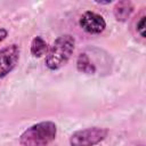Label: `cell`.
Listing matches in <instances>:
<instances>
[{"instance_id": "obj_1", "label": "cell", "mask_w": 146, "mask_h": 146, "mask_svg": "<svg viewBox=\"0 0 146 146\" xmlns=\"http://www.w3.org/2000/svg\"><path fill=\"white\" fill-rule=\"evenodd\" d=\"M57 135V125L52 121H42L27 128L19 136L22 146H48Z\"/></svg>"}, {"instance_id": "obj_2", "label": "cell", "mask_w": 146, "mask_h": 146, "mask_svg": "<svg viewBox=\"0 0 146 146\" xmlns=\"http://www.w3.org/2000/svg\"><path fill=\"white\" fill-rule=\"evenodd\" d=\"M74 47L75 39L71 34H63L58 36L46 54V66L51 71L59 70L71 58Z\"/></svg>"}, {"instance_id": "obj_3", "label": "cell", "mask_w": 146, "mask_h": 146, "mask_svg": "<svg viewBox=\"0 0 146 146\" xmlns=\"http://www.w3.org/2000/svg\"><path fill=\"white\" fill-rule=\"evenodd\" d=\"M108 135V130L105 128L92 127L82 130H78L70 137L71 146H95L103 141Z\"/></svg>"}, {"instance_id": "obj_4", "label": "cell", "mask_w": 146, "mask_h": 146, "mask_svg": "<svg viewBox=\"0 0 146 146\" xmlns=\"http://www.w3.org/2000/svg\"><path fill=\"white\" fill-rule=\"evenodd\" d=\"M21 49L16 43L9 44L0 50V79L7 76L19 60Z\"/></svg>"}, {"instance_id": "obj_5", "label": "cell", "mask_w": 146, "mask_h": 146, "mask_svg": "<svg viewBox=\"0 0 146 146\" xmlns=\"http://www.w3.org/2000/svg\"><path fill=\"white\" fill-rule=\"evenodd\" d=\"M79 24L82 27V30L89 34H99L106 27V22L104 17L90 10L84 11L81 15Z\"/></svg>"}, {"instance_id": "obj_6", "label": "cell", "mask_w": 146, "mask_h": 146, "mask_svg": "<svg viewBox=\"0 0 146 146\" xmlns=\"http://www.w3.org/2000/svg\"><path fill=\"white\" fill-rule=\"evenodd\" d=\"M133 11V5L130 1H120L114 8V16L117 21H127Z\"/></svg>"}, {"instance_id": "obj_7", "label": "cell", "mask_w": 146, "mask_h": 146, "mask_svg": "<svg viewBox=\"0 0 146 146\" xmlns=\"http://www.w3.org/2000/svg\"><path fill=\"white\" fill-rule=\"evenodd\" d=\"M76 67L80 72L86 73V74H94L96 72L95 65L91 63V59L87 54H80L76 60Z\"/></svg>"}, {"instance_id": "obj_8", "label": "cell", "mask_w": 146, "mask_h": 146, "mask_svg": "<svg viewBox=\"0 0 146 146\" xmlns=\"http://www.w3.org/2000/svg\"><path fill=\"white\" fill-rule=\"evenodd\" d=\"M48 52V44L41 36H35L31 43V54L34 57H41Z\"/></svg>"}, {"instance_id": "obj_9", "label": "cell", "mask_w": 146, "mask_h": 146, "mask_svg": "<svg viewBox=\"0 0 146 146\" xmlns=\"http://www.w3.org/2000/svg\"><path fill=\"white\" fill-rule=\"evenodd\" d=\"M137 32L140 34L141 38H145V16H141L140 19L137 22Z\"/></svg>"}, {"instance_id": "obj_10", "label": "cell", "mask_w": 146, "mask_h": 146, "mask_svg": "<svg viewBox=\"0 0 146 146\" xmlns=\"http://www.w3.org/2000/svg\"><path fill=\"white\" fill-rule=\"evenodd\" d=\"M8 35V31L3 27H0V42H2Z\"/></svg>"}]
</instances>
